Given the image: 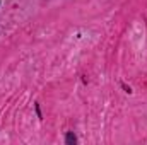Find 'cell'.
I'll list each match as a JSON object with an SVG mask.
<instances>
[{
    "label": "cell",
    "mask_w": 147,
    "mask_h": 145,
    "mask_svg": "<svg viewBox=\"0 0 147 145\" xmlns=\"http://www.w3.org/2000/svg\"><path fill=\"white\" fill-rule=\"evenodd\" d=\"M75 142H77L75 135H74V133H67V144L70 145V144H75Z\"/></svg>",
    "instance_id": "obj_1"
}]
</instances>
